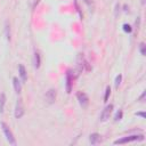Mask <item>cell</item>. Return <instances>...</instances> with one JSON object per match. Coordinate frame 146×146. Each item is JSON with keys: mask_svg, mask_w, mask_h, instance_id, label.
<instances>
[{"mask_svg": "<svg viewBox=\"0 0 146 146\" xmlns=\"http://www.w3.org/2000/svg\"><path fill=\"white\" fill-rule=\"evenodd\" d=\"M76 98H78L79 104H80V106H81L82 108H87V107H88V105H89V97L87 96L86 92L79 91V92L76 94Z\"/></svg>", "mask_w": 146, "mask_h": 146, "instance_id": "cell-4", "label": "cell"}, {"mask_svg": "<svg viewBox=\"0 0 146 146\" xmlns=\"http://www.w3.org/2000/svg\"><path fill=\"white\" fill-rule=\"evenodd\" d=\"M18 73H19V76H21L22 82H25V81L27 80V73H26L25 66H24L23 64H19V65H18Z\"/></svg>", "mask_w": 146, "mask_h": 146, "instance_id": "cell-9", "label": "cell"}, {"mask_svg": "<svg viewBox=\"0 0 146 146\" xmlns=\"http://www.w3.org/2000/svg\"><path fill=\"white\" fill-rule=\"evenodd\" d=\"M145 2H146V0H141V5H143V6L145 5Z\"/></svg>", "mask_w": 146, "mask_h": 146, "instance_id": "cell-24", "label": "cell"}, {"mask_svg": "<svg viewBox=\"0 0 146 146\" xmlns=\"http://www.w3.org/2000/svg\"><path fill=\"white\" fill-rule=\"evenodd\" d=\"M139 51H140L141 56H145L146 55V44L144 42H140L139 43Z\"/></svg>", "mask_w": 146, "mask_h": 146, "instance_id": "cell-14", "label": "cell"}, {"mask_svg": "<svg viewBox=\"0 0 146 146\" xmlns=\"http://www.w3.org/2000/svg\"><path fill=\"white\" fill-rule=\"evenodd\" d=\"M145 139V137H144V135H132V136H127V137H122V138H120V139H116L115 141H114V144L115 145H117V144H127V143H131V141H141V140H144Z\"/></svg>", "mask_w": 146, "mask_h": 146, "instance_id": "cell-1", "label": "cell"}, {"mask_svg": "<svg viewBox=\"0 0 146 146\" xmlns=\"http://www.w3.org/2000/svg\"><path fill=\"white\" fill-rule=\"evenodd\" d=\"M5 31H6V36H7V40L9 41V40H10V29H9L8 22H6V24H5Z\"/></svg>", "mask_w": 146, "mask_h": 146, "instance_id": "cell-17", "label": "cell"}, {"mask_svg": "<svg viewBox=\"0 0 146 146\" xmlns=\"http://www.w3.org/2000/svg\"><path fill=\"white\" fill-rule=\"evenodd\" d=\"M83 2L90 8V10L94 9V1H92V0H83Z\"/></svg>", "mask_w": 146, "mask_h": 146, "instance_id": "cell-19", "label": "cell"}, {"mask_svg": "<svg viewBox=\"0 0 146 146\" xmlns=\"http://www.w3.org/2000/svg\"><path fill=\"white\" fill-rule=\"evenodd\" d=\"M40 63H41L40 54H39V52H34V60H33L34 67H35V68H39V67H40Z\"/></svg>", "mask_w": 146, "mask_h": 146, "instance_id": "cell-12", "label": "cell"}, {"mask_svg": "<svg viewBox=\"0 0 146 146\" xmlns=\"http://www.w3.org/2000/svg\"><path fill=\"white\" fill-rule=\"evenodd\" d=\"M5 104H6V95L2 92L0 94V114H2L5 111Z\"/></svg>", "mask_w": 146, "mask_h": 146, "instance_id": "cell-11", "label": "cell"}, {"mask_svg": "<svg viewBox=\"0 0 146 146\" xmlns=\"http://www.w3.org/2000/svg\"><path fill=\"white\" fill-rule=\"evenodd\" d=\"M100 141H102V136H100L99 133L94 132V133H91V135L89 136V143H90L91 145H97V144H99Z\"/></svg>", "mask_w": 146, "mask_h": 146, "instance_id": "cell-8", "label": "cell"}, {"mask_svg": "<svg viewBox=\"0 0 146 146\" xmlns=\"http://www.w3.org/2000/svg\"><path fill=\"white\" fill-rule=\"evenodd\" d=\"M75 78H76V76L72 73V70H67L66 75H65V89H66V92H67V94H71V92H72L73 80H74Z\"/></svg>", "mask_w": 146, "mask_h": 146, "instance_id": "cell-3", "label": "cell"}, {"mask_svg": "<svg viewBox=\"0 0 146 146\" xmlns=\"http://www.w3.org/2000/svg\"><path fill=\"white\" fill-rule=\"evenodd\" d=\"M122 116H123V112H122V110H119V111L115 113V115H114V121H115V122L120 121V120L122 119Z\"/></svg>", "mask_w": 146, "mask_h": 146, "instance_id": "cell-13", "label": "cell"}, {"mask_svg": "<svg viewBox=\"0 0 146 146\" xmlns=\"http://www.w3.org/2000/svg\"><path fill=\"white\" fill-rule=\"evenodd\" d=\"M110 95H111V87H110V86H107V87H106V89H105V96H104V102H105V103L108 100Z\"/></svg>", "mask_w": 146, "mask_h": 146, "instance_id": "cell-15", "label": "cell"}, {"mask_svg": "<svg viewBox=\"0 0 146 146\" xmlns=\"http://www.w3.org/2000/svg\"><path fill=\"white\" fill-rule=\"evenodd\" d=\"M56 90L55 89H49L47 92H46V100L49 103V104H52L55 100H56Z\"/></svg>", "mask_w": 146, "mask_h": 146, "instance_id": "cell-7", "label": "cell"}, {"mask_svg": "<svg viewBox=\"0 0 146 146\" xmlns=\"http://www.w3.org/2000/svg\"><path fill=\"white\" fill-rule=\"evenodd\" d=\"M113 107H114L113 104H110V105H106L105 106V108L103 110V112L100 114V121L105 122V121H107L110 119V116L112 114V111H113Z\"/></svg>", "mask_w": 146, "mask_h": 146, "instance_id": "cell-6", "label": "cell"}, {"mask_svg": "<svg viewBox=\"0 0 146 146\" xmlns=\"http://www.w3.org/2000/svg\"><path fill=\"white\" fill-rule=\"evenodd\" d=\"M13 84H14L15 92L16 94H21V91H22V82L18 80V78H16V76L13 78Z\"/></svg>", "mask_w": 146, "mask_h": 146, "instance_id": "cell-10", "label": "cell"}, {"mask_svg": "<svg viewBox=\"0 0 146 146\" xmlns=\"http://www.w3.org/2000/svg\"><path fill=\"white\" fill-rule=\"evenodd\" d=\"M122 29H123V31L125 32V33H131L132 32V27H131V25L130 24H123L122 25Z\"/></svg>", "mask_w": 146, "mask_h": 146, "instance_id": "cell-16", "label": "cell"}, {"mask_svg": "<svg viewBox=\"0 0 146 146\" xmlns=\"http://www.w3.org/2000/svg\"><path fill=\"white\" fill-rule=\"evenodd\" d=\"M121 81H122V75H121V74L116 75V78H115V82H114V84H115L116 88H119V86L121 84Z\"/></svg>", "mask_w": 146, "mask_h": 146, "instance_id": "cell-18", "label": "cell"}, {"mask_svg": "<svg viewBox=\"0 0 146 146\" xmlns=\"http://www.w3.org/2000/svg\"><path fill=\"white\" fill-rule=\"evenodd\" d=\"M136 115H137V116H141L143 119H145V116H146L144 112H137V113H136Z\"/></svg>", "mask_w": 146, "mask_h": 146, "instance_id": "cell-22", "label": "cell"}, {"mask_svg": "<svg viewBox=\"0 0 146 146\" xmlns=\"http://www.w3.org/2000/svg\"><path fill=\"white\" fill-rule=\"evenodd\" d=\"M128 10H129V7H128L127 5H124V6H123V11H125V13H127Z\"/></svg>", "mask_w": 146, "mask_h": 146, "instance_id": "cell-23", "label": "cell"}, {"mask_svg": "<svg viewBox=\"0 0 146 146\" xmlns=\"http://www.w3.org/2000/svg\"><path fill=\"white\" fill-rule=\"evenodd\" d=\"M25 111H24V105H23V102L22 99L19 98L17 102H16V105H15V117L16 119H21L23 115H24Z\"/></svg>", "mask_w": 146, "mask_h": 146, "instance_id": "cell-5", "label": "cell"}, {"mask_svg": "<svg viewBox=\"0 0 146 146\" xmlns=\"http://www.w3.org/2000/svg\"><path fill=\"white\" fill-rule=\"evenodd\" d=\"M145 96H146V91H143V94L140 95V97L138 98V100H139V102H144V99H145Z\"/></svg>", "mask_w": 146, "mask_h": 146, "instance_id": "cell-21", "label": "cell"}, {"mask_svg": "<svg viewBox=\"0 0 146 146\" xmlns=\"http://www.w3.org/2000/svg\"><path fill=\"white\" fill-rule=\"evenodd\" d=\"M120 9H121V6H120L119 3H116V5H115V16H117V15H119Z\"/></svg>", "mask_w": 146, "mask_h": 146, "instance_id": "cell-20", "label": "cell"}, {"mask_svg": "<svg viewBox=\"0 0 146 146\" xmlns=\"http://www.w3.org/2000/svg\"><path fill=\"white\" fill-rule=\"evenodd\" d=\"M1 128H2V131H3L5 136H6L7 141H8L10 145L15 146V145H16V139H15V137H14V135H13L10 128L8 127V124L5 123V122H1Z\"/></svg>", "mask_w": 146, "mask_h": 146, "instance_id": "cell-2", "label": "cell"}]
</instances>
